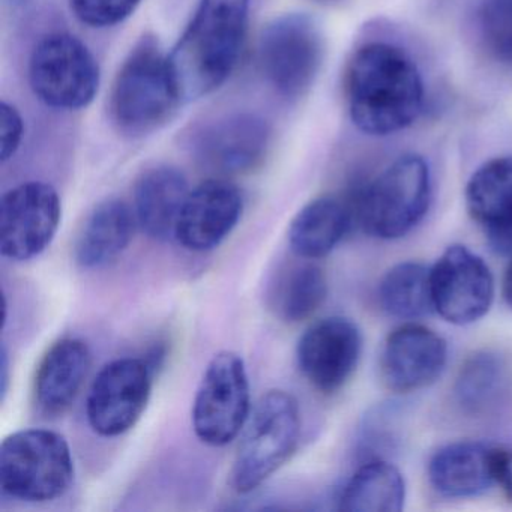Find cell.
<instances>
[{
	"label": "cell",
	"mask_w": 512,
	"mask_h": 512,
	"mask_svg": "<svg viewBox=\"0 0 512 512\" xmlns=\"http://www.w3.org/2000/svg\"><path fill=\"white\" fill-rule=\"evenodd\" d=\"M346 98L350 119L362 133L389 136L416 121L424 86L406 52L392 44L370 43L350 59Z\"/></svg>",
	"instance_id": "1"
},
{
	"label": "cell",
	"mask_w": 512,
	"mask_h": 512,
	"mask_svg": "<svg viewBox=\"0 0 512 512\" xmlns=\"http://www.w3.org/2000/svg\"><path fill=\"white\" fill-rule=\"evenodd\" d=\"M250 0H200L196 14L169 56L182 101L220 88L241 55Z\"/></svg>",
	"instance_id": "2"
},
{
	"label": "cell",
	"mask_w": 512,
	"mask_h": 512,
	"mask_svg": "<svg viewBox=\"0 0 512 512\" xmlns=\"http://www.w3.org/2000/svg\"><path fill=\"white\" fill-rule=\"evenodd\" d=\"M431 175L424 158L401 155L350 200L353 221L382 241L409 235L427 215Z\"/></svg>",
	"instance_id": "3"
},
{
	"label": "cell",
	"mask_w": 512,
	"mask_h": 512,
	"mask_svg": "<svg viewBox=\"0 0 512 512\" xmlns=\"http://www.w3.org/2000/svg\"><path fill=\"white\" fill-rule=\"evenodd\" d=\"M301 437L296 398L271 389L259 398L241 431L232 469V485L248 494L265 484L295 454Z\"/></svg>",
	"instance_id": "4"
},
{
	"label": "cell",
	"mask_w": 512,
	"mask_h": 512,
	"mask_svg": "<svg viewBox=\"0 0 512 512\" xmlns=\"http://www.w3.org/2000/svg\"><path fill=\"white\" fill-rule=\"evenodd\" d=\"M169 56L146 38L122 65L112 95L110 113L124 133L140 136L166 124L181 103Z\"/></svg>",
	"instance_id": "5"
},
{
	"label": "cell",
	"mask_w": 512,
	"mask_h": 512,
	"mask_svg": "<svg viewBox=\"0 0 512 512\" xmlns=\"http://www.w3.org/2000/svg\"><path fill=\"white\" fill-rule=\"evenodd\" d=\"M74 481V460L62 434L28 428L5 437L0 446V487L25 502H52Z\"/></svg>",
	"instance_id": "6"
},
{
	"label": "cell",
	"mask_w": 512,
	"mask_h": 512,
	"mask_svg": "<svg viewBox=\"0 0 512 512\" xmlns=\"http://www.w3.org/2000/svg\"><path fill=\"white\" fill-rule=\"evenodd\" d=\"M251 409L244 359L230 350L217 353L205 368L194 398V433L205 445H229L241 436Z\"/></svg>",
	"instance_id": "7"
},
{
	"label": "cell",
	"mask_w": 512,
	"mask_h": 512,
	"mask_svg": "<svg viewBox=\"0 0 512 512\" xmlns=\"http://www.w3.org/2000/svg\"><path fill=\"white\" fill-rule=\"evenodd\" d=\"M35 95L47 106L79 110L94 101L100 86V68L88 47L73 35L44 38L29 65Z\"/></svg>",
	"instance_id": "8"
},
{
	"label": "cell",
	"mask_w": 512,
	"mask_h": 512,
	"mask_svg": "<svg viewBox=\"0 0 512 512\" xmlns=\"http://www.w3.org/2000/svg\"><path fill=\"white\" fill-rule=\"evenodd\" d=\"M323 37L304 14H287L266 26L259 61L272 86L287 98H299L313 86L322 67Z\"/></svg>",
	"instance_id": "9"
},
{
	"label": "cell",
	"mask_w": 512,
	"mask_h": 512,
	"mask_svg": "<svg viewBox=\"0 0 512 512\" xmlns=\"http://www.w3.org/2000/svg\"><path fill=\"white\" fill-rule=\"evenodd\" d=\"M58 191L46 182H26L7 191L0 202V253L28 262L52 245L61 226Z\"/></svg>",
	"instance_id": "10"
},
{
	"label": "cell",
	"mask_w": 512,
	"mask_h": 512,
	"mask_svg": "<svg viewBox=\"0 0 512 512\" xmlns=\"http://www.w3.org/2000/svg\"><path fill=\"white\" fill-rule=\"evenodd\" d=\"M434 311L448 323L472 325L490 311L494 277L482 257L451 245L430 268Z\"/></svg>",
	"instance_id": "11"
},
{
	"label": "cell",
	"mask_w": 512,
	"mask_h": 512,
	"mask_svg": "<svg viewBox=\"0 0 512 512\" xmlns=\"http://www.w3.org/2000/svg\"><path fill=\"white\" fill-rule=\"evenodd\" d=\"M152 368L139 358L107 364L92 383L86 415L92 430L118 437L134 428L145 413L152 392Z\"/></svg>",
	"instance_id": "12"
},
{
	"label": "cell",
	"mask_w": 512,
	"mask_h": 512,
	"mask_svg": "<svg viewBox=\"0 0 512 512\" xmlns=\"http://www.w3.org/2000/svg\"><path fill=\"white\" fill-rule=\"evenodd\" d=\"M361 355V329L341 316L313 323L296 346V361L302 376L323 394H334L349 382Z\"/></svg>",
	"instance_id": "13"
},
{
	"label": "cell",
	"mask_w": 512,
	"mask_h": 512,
	"mask_svg": "<svg viewBox=\"0 0 512 512\" xmlns=\"http://www.w3.org/2000/svg\"><path fill=\"white\" fill-rule=\"evenodd\" d=\"M448 361V344L433 329L404 323L391 332L380 352V377L392 392L409 394L433 385Z\"/></svg>",
	"instance_id": "14"
},
{
	"label": "cell",
	"mask_w": 512,
	"mask_h": 512,
	"mask_svg": "<svg viewBox=\"0 0 512 512\" xmlns=\"http://www.w3.org/2000/svg\"><path fill=\"white\" fill-rule=\"evenodd\" d=\"M244 199L236 185L209 179L190 191L179 215L175 239L185 250L205 253L220 247L241 220Z\"/></svg>",
	"instance_id": "15"
},
{
	"label": "cell",
	"mask_w": 512,
	"mask_h": 512,
	"mask_svg": "<svg viewBox=\"0 0 512 512\" xmlns=\"http://www.w3.org/2000/svg\"><path fill=\"white\" fill-rule=\"evenodd\" d=\"M271 131L259 116H224L200 133L197 152L212 169L226 175L256 169L269 149Z\"/></svg>",
	"instance_id": "16"
},
{
	"label": "cell",
	"mask_w": 512,
	"mask_h": 512,
	"mask_svg": "<svg viewBox=\"0 0 512 512\" xmlns=\"http://www.w3.org/2000/svg\"><path fill=\"white\" fill-rule=\"evenodd\" d=\"M466 209L499 256L512 257V157L482 164L466 185Z\"/></svg>",
	"instance_id": "17"
},
{
	"label": "cell",
	"mask_w": 512,
	"mask_h": 512,
	"mask_svg": "<svg viewBox=\"0 0 512 512\" xmlns=\"http://www.w3.org/2000/svg\"><path fill=\"white\" fill-rule=\"evenodd\" d=\"M493 446L461 440L442 446L428 461V481L446 499H470L494 487Z\"/></svg>",
	"instance_id": "18"
},
{
	"label": "cell",
	"mask_w": 512,
	"mask_h": 512,
	"mask_svg": "<svg viewBox=\"0 0 512 512\" xmlns=\"http://www.w3.org/2000/svg\"><path fill=\"white\" fill-rule=\"evenodd\" d=\"M91 350L79 338H64L47 350L35 376V404L46 416L73 406L91 370Z\"/></svg>",
	"instance_id": "19"
},
{
	"label": "cell",
	"mask_w": 512,
	"mask_h": 512,
	"mask_svg": "<svg viewBox=\"0 0 512 512\" xmlns=\"http://www.w3.org/2000/svg\"><path fill=\"white\" fill-rule=\"evenodd\" d=\"M187 178L175 167L146 170L134 188V214L140 229L155 241L175 239L179 215L190 194Z\"/></svg>",
	"instance_id": "20"
},
{
	"label": "cell",
	"mask_w": 512,
	"mask_h": 512,
	"mask_svg": "<svg viewBox=\"0 0 512 512\" xmlns=\"http://www.w3.org/2000/svg\"><path fill=\"white\" fill-rule=\"evenodd\" d=\"M137 226L134 209L127 203L118 199L100 203L77 239L76 262L85 269L115 262L133 241Z\"/></svg>",
	"instance_id": "21"
},
{
	"label": "cell",
	"mask_w": 512,
	"mask_h": 512,
	"mask_svg": "<svg viewBox=\"0 0 512 512\" xmlns=\"http://www.w3.org/2000/svg\"><path fill=\"white\" fill-rule=\"evenodd\" d=\"M353 226L349 203L337 197H319L307 203L290 223V248L301 259H323L338 247Z\"/></svg>",
	"instance_id": "22"
},
{
	"label": "cell",
	"mask_w": 512,
	"mask_h": 512,
	"mask_svg": "<svg viewBox=\"0 0 512 512\" xmlns=\"http://www.w3.org/2000/svg\"><path fill=\"white\" fill-rule=\"evenodd\" d=\"M406 502V481L400 470L383 460L370 458L341 491V511L400 512Z\"/></svg>",
	"instance_id": "23"
},
{
	"label": "cell",
	"mask_w": 512,
	"mask_h": 512,
	"mask_svg": "<svg viewBox=\"0 0 512 512\" xmlns=\"http://www.w3.org/2000/svg\"><path fill=\"white\" fill-rule=\"evenodd\" d=\"M506 383L508 368L502 356L479 350L461 364L454 383L455 401L467 415H484L502 400Z\"/></svg>",
	"instance_id": "24"
},
{
	"label": "cell",
	"mask_w": 512,
	"mask_h": 512,
	"mask_svg": "<svg viewBox=\"0 0 512 512\" xmlns=\"http://www.w3.org/2000/svg\"><path fill=\"white\" fill-rule=\"evenodd\" d=\"M377 298L380 308L395 319L418 320L436 313L430 268L419 262L392 266L380 280Z\"/></svg>",
	"instance_id": "25"
},
{
	"label": "cell",
	"mask_w": 512,
	"mask_h": 512,
	"mask_svg": "<svg viewBox=\"0 0 512 512\" xmlns=\"http://www.w3.org/2000/svg\"><path fill=\"white\" fill-rule=\"evenodd\" d=\"M326 296L328 280L325 272L314 263H304L284 278L277 295L278 314L284 322H304L325 304Z\"/></svg>",
	"instance_id": "26"
},
{
	"label": "cell",
	"mask_w": 512,
	"mask_h": 512,
	"mask_svg": "<svg viewBox=\"0 0 512 512\" xmlns=\"http://www.w3.org/2000/svg\"><path fill=\"white\" fill-rule=\"evenodd\" d=\"M481 23L491 52L512 64V0H484Z\"/></svg>",
	"instance_id": "27"
},
{
	"label": "cell",
	"mask_w": 512,
	"mask_h": 512,
	"mask_svg": "<svg viewBox=\"0 0 512 512\" xmlns=\"http://www.w3.org/2000/svg\"><path fill=\"white\" fill-rule=\"evenodd\" d=\"M140 0H71V8L80 22L91 28H109L131 16Z\"/></svg>",
	"instance_id": "28"
},
{
	"label": "cell",
	"mask_w": 512,
	"mask_h": 512,
	"mask_svg": "<svg viewBox=\"0 0 512 512\" xmlns=\"http://www.w3.org/2000/svg\"><path fill=\"white\" fill-rule=\"evenodd\" d=\"M23 139V119L19 110L8 103L0 106V158L2 163L16 155Z\"/></svg>",
	"instance_id": "29"
},
{
	"label": "cell",
	"mask_w": 512,
	"mask_h": 512,
	"mask_svg": "<svg viewBox=\"0 0 512 512\" xmlns=\"http://www.w3.org/2000/svg\"><path fill=\"white\" fill-rule=\"evenodd\" d=\"M494 484L512 502V452L503 446H493Z\"/></svg>",
	"instance_id": "30"
},
{
	"label": "cell",
	"mask_w": 512,
	"mask_h": 512,
	"mask_svg": "<svg viewBox=\"0 0 512 512\" xmlns=\"http://www.w3.org/2000/svg\"><path fill=\"white\" fill-rule=\"evenodd\" d=\"M2 361H0V394H2V400H5L7 395L8 385H10V359H8L7 349L5 346L2 347Z\"/></svg>",
	"instance_id": "31"
},
{
	"label": "cell",
	"mask_w": 512,
	"mask_h": 512,
	"mask_svg": "<svg viewBox=\"0 0 512 512\" xmlns=\"http://www.w3.org/2000/svg\"><path fill=\"white\" fill-rule=\"evenodd\" d=\"M502 296L505 304L512 310V260L506 268L505 275H503Z\"/></svg>",
	"instance_id": "32"
}]
</instances>
